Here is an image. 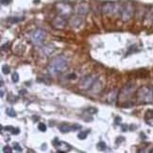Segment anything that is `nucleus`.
Masks as SVG:
<instances>
[{
	"label": "nucleus",
	"instance_id": "bb28decb",
	"mask_svg": "<svg viewBox=\"0 0 153 153\" xmlns=\"http://www.w3.org/2000/svg\"><path fill=\"white\" fill-rule=\"evenodd\" d=\"M4 129H5V130H9V131L11 132V131L14 129V128H13V127H11V126H6Z\"/></svg>",
	"mask_w": 153,
	"mask_h": 153
},
{
	"label": "nucleus",
	"instance_id": "c756f323",
	"mask_svg": "<svg viewBox=\"0 0 153 153\" xmlns=\"http://www.w3.org/2000/svg\"><path fill=\"white\" fill-rule=\"evenodd\" d=\"M69 76H68V78H69V79H72V78H73V79H75V78L76 77L75 74H71V75H69Z\"/></svg>",
	"mask_w": 153,
	"mask_h": 153
},
{
	"label": "nucleus",
	"instance_id": "a878e982",
	"mask_svg": "<svg viewBox=\"0 0 153 153\" xmlns=\"http://www.w3.org/2000/svg\"><path fill=\"white\" fill-rule=\"evenodd\" d=\"M11 1H12V0H1V4L7 6V5H9V4H10Z\"/></svg>",
	"mask_w": 153,
	"mask_h": 153
},
{
	"label": "nucleus",
	"instance_id": "20e7f679",
	"mask_svg": "<svg viewBox=\"0 0 153 153\" xmlns=\"http://www.w3.org/2000/svg\"><path fill=\"white\" fill-rule=\"evenodd\" d=\"M134 89H135V85H134L133 83H131V82H129V83H128L126 86H124V88L119 92V94H118V100L122 101L124 98L129 96L132 94V92L134 91Z\"/></svg>",
	"mask_w": 153,
	"mask_h": 153
},
{
	"label": "nucleus",
	"instance_id": "7ed1b4c3",
	"mask_svg": "<svg viewBox=\"0 0 153 153\" xmlns=\"http://www.w3.org/2000/svg\"><path fill=\"white\" fill-rule=\"evenodd\" d=\"M97 79H98V76H95V75H90V76H84L81 79V81H80L79 87L81 88L82 90H85V91L90 90Z\"/></svg>",
	"mask_w": 153,
	"mask_h": 153
},
{
	"label": "nucleus",
	"instance_id": "f3484780",
	"mask_svg": "<svg viewBox=\"0 0 153 153\" xmlns=\"http://www.w3.org/2000/svg\"><path fill=\"white\" fill-rule=\"evenodd\" d=\"M86 112L89 115H96L97 113V109L95 108V107H88L86 109Z\"/></svg>",
	"mask_w": 153,
	"mask_h": 153
},
{
	"label": "nucleus",
	"instance_id": "7c9ffc66",
	"mask_svg": "<svg viewBox=\"0 0 153 153\" xmlns=\"http://www.w3.org/2000/svg\"><path fill=\"white\" fill-rule=\"evenodd\" d=\"M127 129H128V126H127V125H123V126H122V130H123V131H126Z\"/></svg>",
	"mask_w": 153,
	"mask_h": 153
},
{
	"label": "nucleus",
	"instance_id": "393cba45",
	"mask_svg": "<svg viewBox=\"0 0 153 153\" xmlns=\"http://www.w3.org/2000/svg\"><path fill=\"white\" fill-rule=\"evenodd\" d=\"M3 152H6V153H11L12 152V148H10V147H8V146H6L3 148Z\"/></svg>",
	"mask_w": 153,
	"mask_h": 153
},
{
	"label": "nucleus",
	"instance_id": "ddd939ff",
	"mask_svg": "<svg viewBox=\"0 0 153 153\" xmlns=\"http://www.w3.org/2000/svg\"><path fill=\"white\" fill-rule=\"evenodd\" d=\"M88 10H89V8L85 4H80V6H78L77 9H76V11H77L78 15H84L85 13H87Z\"/></svg>",
	"mask_w": 153,
	"mask_h": 153
},
{
	"label": "nucleus",
	"instance_id": "6ab92c4d",
	"mask_svg": "<svg viewBox=\"0 0 153 153\" xmlns=\"http://www.w3.org/2000/svg\"><path fill=\"white\" fill-rule=\"evenodd\" d=\"M24 18L22 17V18H20V17H10L9 18V21H10V23H12V24H14V23H17V22H19L21 20H23Z\"/></svg>",
	"mask_w": 153,
	"mask_h": 153
},
{
	"label": "nucleus",
	"instance_id": "0eeeda50",
	"mask_svg": "<svg viewBox=\"0 0 153 153\" xmlns=\"http://www.w3.org/2000/svg\"><path fill=\"white\" fill-rule=\"evenodd\" d=\"M57 10L62 16L70 15L72 13V8L70 7V5H68L67 3H63V2H61L58 4Z\"/></svg>",
	"mask_w": 153,
	"mask_h": 153
},
{
	"label": "nucleus",
	"instance_id": "c85d7f7f",
	"mask_svg": "<svg viewBox=\"0 0 153 153\" xmlns=\"http://www.w3.org/2000/svg\"><path fill=\"white\" fill-rule=\"evenodd\" d=\"M120 123H121V118H120V117H116V118H115V124L120 125Z\"/></svg>",
	"mask_w": 153,
	"mask_h": 153
},
{
	"label": "nucleus",
	"instance_id": "2eb2a0df",
	"mask_svg": "<svg viewBox=\"0 0 153 153\" xmlns=\"http://www.w3.org/2000/svg\"><path fill=\"white\" fill-rule=\"evenodd\" d=\"M82 18L80 17V15H76V16H75L73 19H72V26H74V27H78L79 25L82 23Z\"/></svg>",
	"mask_w": 153,
	"mask_h": 153
},
{
	"label": "nucleus",
	"instance_id": "5701e85b",
	"mask_svg": "<svg viewBox=\"0 0 153 153\" xmlns=\"http://www.w3.org/2000/svg\"><path fill=\"white\" fill-rule=\"evenodd\" d=\"M2 72L4 74H6V75H8L10 73V68H9V66L8 65H3L2 66Z\"/></svg>",
	"mask_w": 153,
	"mask_h": 153
},
{
	"label": "nucleus",
	"instance_id": "6e6552de",
	"mask_svg": "<svg viewBox=\"0 0 153 153\" xmlns=\"http://www.w3.org/2000/svg\"><path fill=\"white\" fill-rule=\"evenodd\" d=\"M52 25H53L54 28L62 29L66 26V20H65V18H64V16L60 15V16L55 17V19L52 21Z\"/></svg>",
	"mask_w": 153,
	"mask_h": 153
},
{
	"label": "nucleus",
	"instance_id": "cd10ccee",
	"mask_svg": "<svg viewBox=\"0 0 153 153\" xmlns=\"http://www.w3.org/2000/svg\"><path fill=\"white\" fill-rule=\"evenodd\" d=\"M19 132H20V129H17V128H14V129L11 131V133H12V134H18Z\"/></svg>",
	"mask_w": 153,
	"mask_h": 153
},
{
	"label": "nucleus",
	"instance_id": "f257e3e1",
	"mask_svg": "<svg viewBox=\"0 0 153 153\" xmlns=\"http://www.w3.org/2000/svg\"><path fill=\"white\" fill-rule=\"evenodd\" d=\"M67 60L63 56H57L50 62L48 65V71L51 75H56L58 73L63 72L67 67Z\"/></svg>",
	"mask_w": 153,
	"mask_h": 153
},
{
	"label": "nucleus",
	"instance_id": "dca6fc26",
	"mask_svg": "<svg viewBox=\"0 0 153 153\" xmlns=\"http://www.w3.org/2000/svg\"><path fill=\"white\" fill-rule=\"evenodd\" d=\"M6 114L9 115V116H10V117H15L16 116V113H15V111L12 108H7Z\"/></svg>",
	"mask_w": 153,
	"mask_h": 153
},
{
	"label": "nucleus",
	"instance_id": "2f4dec72",
	"mask_svg": "<svg viewBox=\"0 0 153 153\" xmlns=\"http://www.w3.org/2000/svg\"><path fill=\"white\" fill-rule=\"evenodd\" d=\"M26 93H27V92L25 91V90H21V91L19 92V95H25Z\"/></svg>",
	"mask_w": 153,
	"mask_h": 153
},
{
	"label": "nucleus",
	"instance_id": "b1692460",
	"mask_svg": "<svg viewBox=\"0 0 153 153\" xmlns=\"http://www.w3.org/2000/svg\"><path fill=\"white\" fill-rule=\"evenodd\" d=\"M13 148L16 151H18V152H22V148L17 143H13Z\"/></svg>",
	"mask_w": 153,
	"mask_h": 153
},
{
	"label": "nucleus",
	"instance_id": "423d86ee",
	"mask_svg": "<svg viewBox=\"0 0 153 153\" xmlns=\"http://www.w3.org/2000/svg\"><path fill=\"white\" fill-rule=\"evenodd\" d=\"M134 13V8L133 5L130 3V2H128L126 6L124 7V9L122 10V14H121V17H122V20L123 21H129L132 16H133Z\"/></svg>",
	"mask_w": 153,
	"mask_h": 153
},
{
	"label": "nucleus",
	"instance_id": "9d476101",
	"mask_svg": "<svg viewBox=\"0 0 153 153\" xmlns=\"http://www.w3.org/2000/svg\"><path fill=\"white\" fill-rule=\"evenodd\" d=\"M54 146L58 149V152H67L72 148V147L68 143L61 142V141H58L56 144H54Z\"/></svg>",
	"mask_w": 153,
	"mask_h": 153
},
{
	"label": "nucleus",
	"instance_id": "4be33fe9",
	"mask_svg": "<svg viewBox=\"0 0 153 153\" xmlns=\"http://www.w3.org/2000/svg\"><path fill=\"white\" fill-rule=\"evenodd\" d=\"M38 129L40 131H45L46 130V126L43 124V123H40V124L38 125Z\"/></svg>",
	"mask_w": 153,
	"mask_h": 153
},
{
	"label": "nucleus",
	"instance_id": "f03ea898",
	"mask_svg": "<svg viewBox=\"0 0 153 153\" xmlns=\"http://www.w3.org/2000/svg\"><path fill=\"white\" fill-rule=\"evenodd\" d=\"M136 97L139 103H152L153 89L147 86H142L136 92Z\"/></svg>",
	"mask_w": 153,
	"mask_h": 153
},
{
	"label": "nucleus",
	"instance_id": "f8f14e48",
	"mask_svg": "<svg viewBox=\"0 0 153 153\" xmlns=\"http://www.w3.org/2000/svg\"><path fill=\"white\" fill-rule=\"evenodd\" d=\"M145 120H146L147 124L153 127V110L147 111V114H146V116H145Z\"/></svg>",
	"mask_w": 153,
	"mask_h": 153
},
{
	"label": "nucleus",
	"instance_id": "412c9836",
	"mask_svg": "<svg viewBox=\"0 0 153 153\" xmlns=\"http://www.w3.org/2000/svg\"><path fill=\"white\" fill-rule=\"evenodd\" d=\"M11 80L13 82H15V83L19 80V76H18L17 73H13V74L11 75Z\"/></svg>",
	"mask_w": 153,
	"mask_h": 153
},
{
	"label": "nucleus",
	"instance_id": "39448f33",
	"mask_svg": "<svg viewBox=\"0 0 153 153\" xmlns=\"http://www.w3.org/2000/svg\"><path fill=\"white\" fill-rule=\"evenodd\" d=\"M45 31L43 29H36L31 34V41L35 44H42L45 38Z\"/></svg>",
	"mask_w": 153,
	"mask_h": 153
},
{
	"label": "nucleus",
	"instance_id": "aec40b11",
	"mask_svg": "<svg viewBox=\"0 0 153 153\" xmlns=\"http://www.w3.org/2000/svg\"><path fill=\"white\" fill-rule=\"evenodd\" d=\"M97 148L101 150V151H103V150H105L106 149V144L104 142H99V143L97 144Z\"/></svg>",
	"mask_w": 153,
	"mask_h": 153
},
{
	"label": "nucleus",
	"instance_id": "473e14b6",
	"mask_svg": "<svg viewBox=\"0 0 153 153\" xmlns=\"http://www.w3.org/2000/svg\"><path fill=\"white\" fill-rule=\"evenodd\" d=\"M3 96H4V90H3V87L1 88V97H3Z\"/></svg>",
	"mask_w": 153,
	"mask_h": 153
},
{
	"label": "nucleus",
	"instance_id": "1a4fd4ad",
	"mask_svg": "<svg viewBox=\"0 0 153 153\" xmlns=\"http://www.w3.org/2000/svg\"><path fill=\"white\" fill-rule=\"evenodd\" d=\"M102 11L106 15H111L115 12V2H106L102 7Z\"/></svg>",
	"mask_w": 153,
	"mask_h": 153
},
{
	"label": "nucleus",
	"instance_id": "4468645a",
	"mask_svg": "<svg viewBox=\"0 0 153 153\" xmlns=\"http://www.w3.org/2000/svg\"><path fill=\"white\" fill-rule=\"evenodd\" d=\"M59 129H60V131L62 132V133H67V132H69V131L72 130V126H69L68 124L63 123V124H62L59 127Z\"/></svg>",
	"mask_w": 153,
	"mask_h": 153
},
{
	"label": "nucleus",
	"instance_id": "a211bd4d",
	"mask_svg": "<svg viewBox=\"0 0 153 153\" xmlns=\"http://www.w3.org/2000/svg\"><path fill=\"white\" fill-rule=\"evenodd\" d=\"M89 133V130H85V131H81L80 133L78 134L77 136H78V139H80V140H84V139L87 137V135Z\"/></svg>",
	"mask_w": 153,
	"mask_h": 153
},
{
	"label": "nucleus",
	"instance_id": "9b49d317",
	"mask_svg": "<svg viewBox=\"0 0 153 153\" xmlns=\"http://www.w3.org/2000/svg\"><path fill=\"white\" fill-rule=\"evenodd\" d=\"M118 91L117 90H114V91H112L109 94V96H108V102L111 103V104H114L116 99L118 98Z\"/></svg>",
	"mask_w": 153,
	"mask_h": 153
}]
</instances>
